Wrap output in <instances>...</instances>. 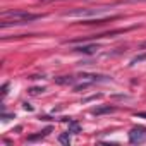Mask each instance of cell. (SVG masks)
I'll return each instance as SVG.
<instances>
[{
	"mask_svg": "<svg viewBox=\"0 0 146 146\" xmlns=\"http://www.w3.org/2000/svg\"><path fill=\"white\" fill-rule=\"evenodd\" d=\"M4 17V23L2 26H11V24H28V23H33L36 19H40L41 16L40 14H29V12H24V11H5L2 14Z\"/></svg>",
	"mask_w": 146,
	"mask_h": 146,
	"instance_id": "obj_2",
	"label": "cell"
},
{
	"mask_svg": "<svg viewBox=\"0 0 146 146\" xmlns=\"http://www.w3.org/2000/svg\"><path fill=\"white\" fill-rule=\"evenodd\" d=\"M136 117H141V119H146V112H139V113H136Z\"/></svg>",
	"mask_w": 146,
	"mask_h": 146,
	"instance_id": "obj_9",
	"label": "cell"
},
{
	"mask_svg": "<svg viewBox=\"0 0 146 146\" xmlns=\"http://www.w3.org/2000/svg\"><path fill=\"white\" fill-rule=\"evenodd\" d=\"M146 139V129L144 127H134L129 132V141L132 144H141Z\"/></svg>",
	"mask_w": 146,
	"mask_h": 146,
	"instance_id": "obj_3",
	"label": "cell"
},
{
	"mask_svg": "<svg viewBox=\"0 0 146 146\" xmlns=\"http://www.w3.org/2000/svg\"><path fill=\"white\" fill-rule=\"evenodd\" d=\"M50 131H52V127H46V129H45V131H41L40 134H36V136H29L28 139H29V141H36V139H41V137H45V136H46Z\"/></svg>",
	"mask_w": 146,
	"mask_h": 146,
	"instance_id": "obj_8",
	"label": "cell"
},
{
	"mask_svg": "<svg viewBox=\"0 0 146 146\" xmlns=\"http://www.w3.org/2000/svg\"><path fill=\"white\" fill-rule=\"evenodd\" d=\"M113 110H115L113 107L107 105V107H98V108H93V110H91V113H93V115H102V113H110V112H113Z\"/></svg>",
	"mask_w": 146,
	"mask_h": 146,
	"instance_id": "obj_4",
	"label": "cell"
},
{
	"mask_svg": "<svg viewBox=\"0 0 146 146\" xmlns=\"http://www.w3.org/2000/svg\"><path fill=\"white\" fill-rule=\"evenodd\" d=\"M79 131H81V127H79L78 122H74V120L69 122V132L70 134H79Z\"/></svg>",
	"mask_w": 146,
	"mask_h": 146,
	"instance_id": "obj_7",
	"label": "cell"
},
{
	"mask_svg": "<svg viewBox=\"0 0 146 146\" xmlns=\"http://www.w3.org/2000/svg\"><path fill=\"white\" fill-rule=\"evenodd\" d=\"M58 143H62V144H65V146H69V144H70V132L67 131V132H64V134H60V136H58Z\"/></svg>",
	"mask_w": 146,
	"mask_h": 146,
	"instance_id": "obj_6",
	"label": "cell"
},
{
	"mask_svg": "<svg viewBox=\"0 0 146 146\" xmlns=\"http://www.w3.org/2000/svg\"><path fill=\"white\" fill-rule=\"evenodd\" d=\"M76 50L78 52H83V53H95L98 50V46L96 45H88V46H78Z\"/></svg>",
	"mask_w": 146,
	"mask_h": 146,
	"instance_id": "obj_5",
	"label": "cell"
},
{
	"mask_svg": "<svg viewBox=\"0 0 146 146\" xmlns=\"http://www.w3.org/2000/svg\"><path fill=\"white\" fill-rule=\"evenodd\" d=\"M112 12V7H90V9H74L64 14L65 19H83L86 24H91L95 19L103 21Z\"/></svg>",
	"mask_w": 146,
	"mask_h": 146,
	"instance_id": "obj_1",
	"label": "cell"
}]
</instances>
